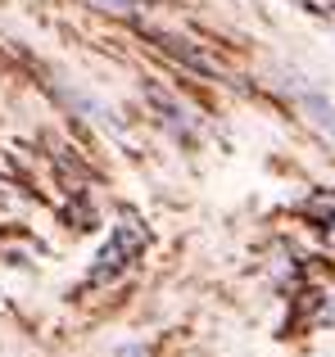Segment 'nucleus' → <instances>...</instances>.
<instances>
[{"mask_svg": "<svg viewBox=\"0 0 335 357\" xmlns=\"http://www.w3.org/2000/svg\"><path fill=\"white\" fill-rule=\"evenodd\" d=\"M145 249V227L136 218H123L114 227V236H109V244L100 249L96 267H91V285H105V280H118L127 267H132L136 258H141Z\"/></svg>", "mask_w": 335, "mask_h": 357, "instance_id": "nucleus-1", "label": "nucleus"}, {"mask_svg": "<svg viewBox=\"0 0 335 357\" xmlns=\"http://www.w3.org/2000/svg\"><path fill=\"white\" fill-rule=\"evenodd\" d=\"M145 96H150V105L163 114V122L177 131V136H195V118H191V109H186V105H177L163 86H145Z\"/></svg>", "mask_w": 335, "mask_h": 357, "instance_id": "nucleus-2", "label": "nucleus"}, {"mask_svg": "<svg viewBox=\"0 0 335 357\" xmlns=\"http://www.w3.org/2000/svg\"><path fill=\"white\" fill-rule=\"evenodd\" d=\"M154 41H159L163 50L172 54V59H186L191 68H200V73H222V63H218V59H209L204 50H195L186 36H177V32H154Z\"/></svg>", "mask_w": 335, "mask_h": 357, "instance_id": "nucleus-3", "label": "nucleus"}, {"mask_svg": "<svg viewBox=\"0 0 335 357\" xmlns=\"http://www.w3.org/2000/svg\"><path fill=\"white\" fill-rule=\"evenodd\" d=\"M299 213L308 222H318L322 231H331L335 236V190H318V195H308V199L299 204Z\"/></svg>", "mask_w": 335, "mask_h": 357, "instance_id": "nucleus-4", "label": "nucleus"}, {"mask_svg": "<svg viewBox=\"0 0 335 357\" xmlns=\"http://www.w3.org/2000/svg\"><path fill=\"white\" fill-rule=\"evenodd\" d=\"M299 109L313 118V127H318V131H327V136L335 140V109H331L327 100L318 96V91H299Z\"/></svg>", "mask_w": 335, "mask_h": 357, "instance_id": "nucleus-5", "label": "nucleus"}, {"mask_svg": "<svg viewBox=\"0 0 335 357\" xmlns=\"http://www.w3.org/2000/svg\"><path fill=\"white\" fill-rule=\"evenodd\" d=\"M91 5L109 9V14H136V9H141V0H91Z\"/></svg>", "mask_w": 335, "mask_h": 357, "instance_id": "nucleus-6", "label": "nucleus"}]
</instances>
